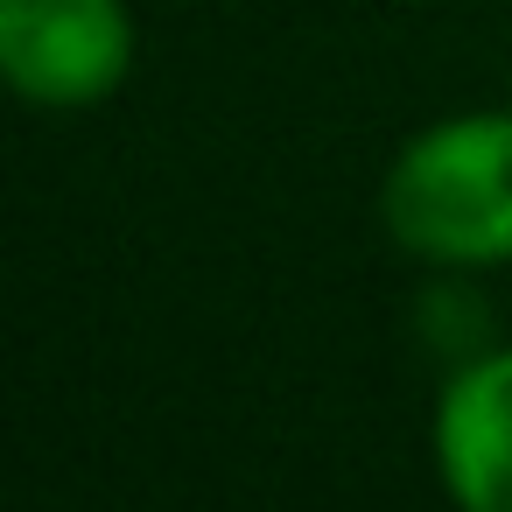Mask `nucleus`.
<instances>
[{
    "instance_id": "1",
    "label": "nucleus",
    "mask_w": 512,
    "mask_h": 512,
    "mask_svg": "<svg viewBox=\"0 0 512 512\" xmlns=\"http://www.w3.org/2000/svg\"><path fill=\"white\" fill-rule=\"evenodd\" d=\"M379 218L442 267L512 260V113H456L414 134L386 169Z\"/></svg>"
},
{
    "instance_id": "2",
    "label": "nucleus",
    "mask_w": 512,
    "mask_h": 512,
    "mask_svg": "<svg viewBox=\"0 0 512 512\" xmlns=\"http://www.w3.org/2000/svg\"><path fill=\"white\" fill-rule=\"evenodd\" d=\"M0 71L29 106H99L134 71L127 0H0Z\"/></svg>"
},
{
    "instance_id": "3",
    "label": "nucleus",
    "mask_w": 512,
    "mask_h": 512,
    "mask_svg": "<svg viewBox=\"0 0 512 512\" xmlns=\"http://www.w3.org/2000/svg\"><path fill=\"white\" fill-rule=\"evenodd\" d=\"M435 470L456 512H512V351H484L442 386Z\"/></svg>"
}]
</instances>
